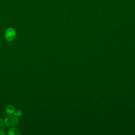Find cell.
I'll use <instances>...</instances> for the list:
<instances>
[{
    "label": "cell",
    "mask_w": 135,
    "mask_h": 135,
    "mask_svg": "<svg viewBox=\"0 0 135 135\" xmlns=\"http://www.w3.org/2000/svg\"><path fill=\"white\" fill-rule=\"evenodd\" d=\"M4 121L6 126L11 128L16 127L19 123V120L17 117L11 114L6 117Z\"/></svg>",
    "instance_id": "cell-1"
},
{
    "label": "cell",
    "mask_w": 135,
    "mask_h": 135,
    "mask_svg": "<svg viewBox=\"0 0 135 135\" xmlns=\"http://www.w3.org/2000/svg\"><path fill=\"white\" fill-rule=\"evenodd\" d=\"M16 36V32L14 28H7L4 33V37L5 40L8 42L13 41Z\"/></svg>",
    "instance_id": "cell-2"
},
{
    "label": "cell",
    "mask_w": 135,
    "mask_h": 135,
    "mask_svg": "<svg viewBox=\"0 0 135 135\" xmlns=\"http://www.w3.org/2000/svg\"><path fill=\"white\" fill-rule=\"evenodd\" d=\"M9 135H21L22 134L21 131L17 128L11 127L8 130L7 132Z\"/></svg>",
    "instance_id": "cell-3"
},
{
    "label": "cell",
    "mask_w": 135,
    "mask_h": 135,
    "mask_svg": "<svg viewBox=\"0 0 135 135\" xmlns=\"http://www.w3.org/2000/svg\"><path fill=\"white\" fill-rule=\"evenodd\" d=\"M15 108L12 104H8V105H7L6 107H5V112L7 114H9V115L13 114L14 111H15Z\"/></svg>",
    "instance_id": "cell-4"
},
{
    "label": "cell",
    "mask_w": 135,
    "mask_h": 135,
    "mask_svg": "<svg viewBox=\"0 0 135 135\" xmlns=\"http://www.w3.org/2000/svg\"><path fill=\"white\" fill-rule=\"evenodd\" d=\"M13 114L15 116H16L18 118V117H21L22 115V111L20 109H17V110H15Z\"/></svg>",
    "instance_id": "cell-5"
},
{
    "label": "cell",
    "mask_w": 135,
    "mask_h": 135,
    "mask_svg": "<svg viewBox=\"0 0 135 135\" xmlns=\"http://www.w3.org/2000/svg\"><path fill=\"white\" fill-rule=\"evenodd\" d=\"M4 126V120L0 118V129H3Z\"/></svg>",
    "instance_id": "cell-6"
},
{
    "label": "cell",
    "mask_w": 135,
    "mask_h": 135,
    "mask_svg": "<svg viewBox=\"0 0 135 135\" xmlns=\"http://www.w3.org/2000/svg\"><path fill=\"white\" fill-rule=\"evenodd\" d=\"M6 133L5 132V131L3 130V129H0V134L2 135H5Z\"/></svg>",
    "instance_id": "cell-7"
}]
</instances>
